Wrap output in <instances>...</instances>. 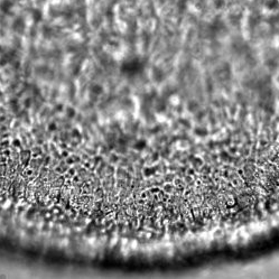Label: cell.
<instances>
[{
  "mask_svg": "<svg viewBox=\"0 0 279 279\" xmlns=\"http://www.w3.org/2000/svg\"><path fill=\"white\" fill-rule=\"evenodd\" d=\"M145 147V141H139L138 144H136V149H142Z\"/></svg>",
  "mask_w": 279,
  "mask_h": 279,
  "instance_id": "2",
  "label": "cell"
},
{
  "mask_svg": "<svg viewBox=\"0 0 279 279\" xmlns=\"http://www.w3.org/2000/svg\"><path fill=\"white\" fill-rule=\"evenodd\" d=\"M68 116H72V117L74 116V110H73V109H68Z\"/></svg>",
  "mask_w": 279,
  "mask_h": 279,
  "instance_id": "3",
  "label": "cell"
},
{
  "mask_svg": "<svg viewBox=\"0 0 279 279\" xmlns=\"http://www.w3.org/2000/svg\"><path fill=\"white\" fill-rule=\"evenodd\" d=\"M194 132L196 136H200V137H205L207 134V130L204 129V128H196Z\"/></svg>",
  "mask_w": 279,
  "mask_h": 279,
  "instance_id": "1",
  "label": "cell"
}]
</instances>
